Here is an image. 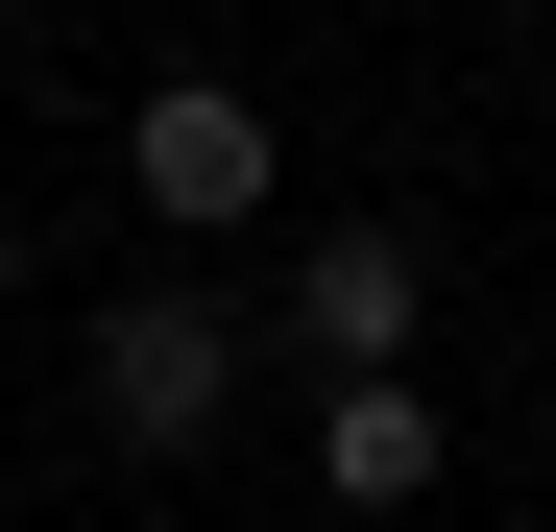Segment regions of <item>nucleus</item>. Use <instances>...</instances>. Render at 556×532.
Returning a JSON list of instances; mask_svg holds the SVG:
<instances>
[{"instance_id":"nucleus-3","label":"nucleus","mask_w":556,"mask_h":532,"mask_svg":"<svg viewBox=\"0 0 556 532\" xmlns=\"http://www.w3.org/2000/svg\"><path fill=\"white\" fill-rule=\"evenodd\" d=\"M291 339H315L339 388H412V339H435V242H412V218H315V242H291Z\"/></svg>"},{"instance_id":"nucleus-2","label":"nucleus","mask_w":556,"mask_h":532,"mask_svg":"<svg viewBox=\"0 0 556 532\" xmlns=\"http://www.w3.org/2000/svg\"><path fill=\"white\" fill-rule=\"evenodd\" d=\"M122 169H146V218H169V242H242L291 145H266V98H242V73H146V122H122Z\"/></svg>"},{"instance_id":"nucleus-1","label":"nucleus","mask_w":556,"mask_h":532,"mask_svg":"<svg viewBox=\"0 0 556 532\" xmlns=\"http://www.w3.org/2000/svg\"><path fill=\"white\" fill-rule=\"evenodd\" d=\"M218 411H242V315L218 291H122L98 315V435H122V460H194Z\"/></svg>"},{"instance_id":"nucleus-4","label":"nucleus","mask_w":556,"mask_h":532,"mask_svg":"<svg viewBox=\"0 0 556 532\" xmlns=\"http://www.w3.org/2000/svg\"><path fill=\"white\" fill-rule=\"evenodd\" d=\"M315 484L339 508H412L435 484V388H315Z\"/></svg>"}]
</instances>
